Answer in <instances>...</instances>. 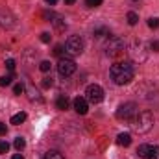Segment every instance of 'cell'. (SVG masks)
<instances>
[{
	"mask_svg": "<svg viewBox=\"0 0 159 159\" xmlns=\"http://www.w3.org/2000/svg\"><path fill=\"white\" fill-rule=\"evenodd\" d=\"M109 74H111V80L117 83V85H126V83H129L131 80H133V65L131 63H128V61H124V63H115V65H111V69H109Z\"/></svg>",
	"mask_w": 159,
	"mask_h": 159,
	"instance_id": "6da1fadb",
	"label": "cell"
},
{
	"mask_svg": "<svg viewBox=\"0 0 159 159\" xmlns=\"http://www.w3.org/2000/svg\"><path fill=\"white\" fill-rule=\"evenodd\" d=\"M129 126L137 133H148L154 128V115L150 111H141L129 120Z\"/></svg>",
	"mask_w": 159,
	"mask_h": 159,
	"instance_id": "7a4b0ae2",
	"label": "cell"
},
{
	"mask_svg": "<svg viewBox=\"0 0 159 159\" xmlns=\"http://www.w3.org/2000/svg\"><path fill=\"white\" fill-rule=\"evenodd\" d=\"M124 50H126V43L122 37L119 35H111L107 43H106V54L109 56V57H113V59H117L120 57L122 54H124Z\"/></svg>",
	"mask_w": 159,
	"mask_h": 159,
	"instance_id": "3957f363",
	"label": "cell"
},
{
	"mask_svg": "<svg viewBox=\"0 0 159 159\" xmlns=\"http://www.w3.org/2000/svg\"><path fill=\"white\" fill-rule=\"evenodd\" d=\"M137 113H139L137 104H135V102H126V104H120L115 115H117L119 120H131Z\"/></svg>",
	"mask_w": 159,
	"mask_h": 159,
	"instance_id": "277c9868",
	"label": "cell"
},
{
	"mask_svg": "<svg viewBox=\"0 0 159 159\" xmlns=\"http://www.w3.org/2000/svg\"><path fill=\"white\" fill-rule=\"evenodd\" d=\"M57 72H59V76H63V78L72 76V74L76 72V63H74V59H72V57H59V61H57Z\"/></svg>",
	"mask_w": 159,
	"mask_h": 159,
	"instance_id": "5b68a950",
	"label": "cell"
},
{
	"mask_svg": "<svg viewBox=\"0 0 159 159\" xmlns=\"http://www.w3.org/2000/svg\"><path fill=\"white\" fill-rule=\"evenodd\" d=\"M83 39L80 37V35H70L67 43H65V50L70 54V56H80L81 52H83Z\"/></svg>",
	"mask_w": 159,
	"mask_h": 159,
	"instance_id": "8992f818",
	"label": "cell"
},
{
	"mask_svg": "<svg viewBox=\"0 0 159 159\" xmlns=\"http://www.w3.org/2000/svg\"><path fill=\"white\" fill-rule=\"evenodd\" d=\"M85 98H87V102H91V104H100V102L104 100V89H102L100 85L93 83V85H89V87L85 89Z\"/></svg>",
	"mask_w": 159,
	"mask_h": 159,
	"instance_id": "52a82bcc",
	"label": "cell"
},
{
	"mask_svg": "<svg viewBox=\"0 0 159 159\" xmlns=\"http://www.w3.org/2000/svg\"><path fill=\"white\" fill-rule=\"evenodd\" d=\"M129 54H131V59H133V61H139V63L146 61V57H148L146 46H144V43H141V41H135V43H133Z\"/></svg>",
	"mask_w": 159,
	"mask_h": 159,
	"instance_id": "ba28073f",
	"label": "cell"
},
{
	"mask_svg": "<svg viewBox=\"0 0 159 159\" xmlns=\"http://www.w3.org/2000/svg\"><path fill=\"white\" fill-rule=\"evenodd\" d=\"M15 15L9 11V9H6V7H2L0 9V28H4V30H11V28H15Z\"/></svg>",
	"mask_w": 159,
	"mask_h": 159,
	"instance_id": "9c48e42d",
	"label": "cell"
},
{
	"mask_svg": "<svg viewBox=\"0 0 159 159\" xmlns=\"http://www.w3.org/2000/svg\"><path fill=\"white\" fill-rule=\"evenodd\" d=\"M74 109H76L78 115H85V113L89 111V102H87V98L78 96V98L74 100Z\"/></svg>",
	"mask_w": 159,
	"mask_h": 159,
	"instance_id": "30bf717a",
	"label": "cell"
},
{
	"mask_svg": "<svg viewBox=\"0 0 159 159\" xmlns=\"http://www.w3.org/2000/svg\"><path fill=\"white\" fill-rule=\"evenodd\" d=\"M56 106H57V109L65 111V109H69V106H70V100H69L65 94H61V96H57V100H56Z\"/></svg>",
	"mask_w": 159,
	"mask_h": 159,
	"instance_id": "8fae6325",
	"label": "cell"
},
{
	"mask_svg": "<svg viewBox=\"0 0 159 159\" xmlns=\"http://www.w3.org/2000/svg\"><path fill=\"white\" fill-rule=\"evenodd\" d=\"M117 143H119L120 146H129L131 144V135L129 133H119Z\"/></svg>",
	"mask_w": 159,
	"mask_h": 159,
	"instance_id": "7c38bea8",
	"label": "cell"
},
{
	"mask_svg": "<svg viewBox=\"0 0 159 159\" xmlns=\"http://www.w3.org/2000/svg\"><path fill=\"white\" fill-rule=\"evenodd\" d=\"M52 24L56 26V30H57V32H65V28H67V22H65V20H63V17H59V15L52 20Z\"/></svg>",
	"mask_w": 159,
	"mask_h": 159,
	"instance_id": "4fadbf2b",
	"label": "cell"
},
{
	"mask_svg": "<svg viewBox=\"0 0 159 159\" xmlns=\"http://www.w3.org/2000/svg\"><path fill=\"white\" fill-rule=\"evenodd\" d=\"M93 35H94V37H104V35L111 37V34H109V30H107L106 26H96V28L93 30Z\"/></svg>",
	"mask_w": 159,
	"mask_h": 159,
	"instance_id": "5bb4252c",
	"label": "cell"
},
{
	"mask_svg": "<svg viewBox=\"0 0 159 159\" xmlns=\"http://www.w3.org/2000/svg\"><path fill=\"white\" fill-rule=\"evenodd\" d=\"M24 120H26V113H24V111H20V113H17V115H13V117H11V124L19 126V124H22Z\"/></svg>",
	"mask_w": 159,
	"mask_h": 159,
	"instance_id": "9a60e30c",
	"label": "cell"
},
{
	"mask_svg": "<svg viewBox=\"0 0 159 159\" xmlns=\"http://www.w3.org/2000/svg\"><path fill=\"white\" fill-rule=\"evenodd\" d=\"M28 94H30V100L32 102H43V96H41L34 87H28Z\"/></svg>",
	"mask_w": 159,
	"mask_h": 159,
	"instance_id": "2e32d148",
	"label": "cell"
},
{
	"mask_svg": "<svg viewBox=\"0 0 159 159\" xmlns=\"http://www.w3.org/2000/svg\"><path fill=\"white\" fill-rule=\"evenodd\" d=\"M146 159H159V146L156 144H150V150H148V156Z\"/></svg>",
	"mask_w": 159,
	"mask_h": 159,
	"instance_id": "e0dca14e",
	"label": "cell"
},
{
	"mask_svg": "<svg viewBox=\"0 0 159 159\" xmlns=\"http://www.w3.org/2000/svg\"><path fill=\"white\" fill-rule=\"evenodd\" d=\"M126 19H128V24H129V26H135V24L139 22V15H137L135 11H129V13L126 15Z\"/></svg>",
	"mask_w": 159,
	"mask_h": 159,
	"instance_id": "ac0fdd59",
	"label": "cell"
},
{
	"mask_svg": "<svg viewBox=\"0 0 159 159\" xmlns=\"http://www.w3.org/2000/svg\"><path fill=\"white\" fill-rule=\"evenodd\" d=\"M43 159H65V157H63V154H59L57 150H48Z\"/></svg>",
	"mask_w": 159,
	"mask_h": 159,
	"instance_id": "d6986e66",
	"label": "cell"
},
{
	"mask_svg": "<svg viewBox=\"0 0 159 159\" xmlns=\"http://www.w3.org/2000/svg\"><path fill=\"white\" fill-rule=\"evenodd\" d=\"M148 150H150V144H141V146L137 148V156H139V157H143V159H146Z\"/></svg>",
	"mask_w": 159,
	"mask_h": 159,
	"instance_id": "ffe728a7",
	"label": "cell"
},
{
	"mask_svg": "<svg viewBox=\"0 0 159 159\" xmlns=\"http://www.w3.org/2000/svg\"><path fill=\"white\" fill-rule=\"evenodd\" d=\"M13 146L20 152V150H24V148H26V141H24L22 137H17V139H15V143H13Z\"/></svg>",
	"mask_w": 159,
	"mask_h": 159,
	"instance_id": "44dd1931",
	"label": "cell"
},
{
	"mask_svg": "<svg viewBox=\"0 0 159 159\" xmlns=\"http://www.w3.org/2000/svg\"><path fill=\"white\" fill-rule=\"evenodd\" d=\"M13 78H15L13 74H7V76H2V78H0V85H2V87H6V85H9V83L13 81Z\"/></svg>",
	"mask_w": 159,
	"mask_h": 159,
	"instance_id": "7402d4cb",
	"label": "cell"
},
{
	"mask_svg": "<svg viewBox=\"0 0 159 159\" xmlns=\"http://www.w3.org/2000/svg\"><path fill=\"white\" fill-rule=\"evenodd\" d=\"M148 26H150L152 30H157V28H159V19H157V17H152V19H148Z\"/></svg>",
	"mask_w": 159,
	"mask_h": 159,
	"instance_id": "603a6c76",
	"label": "cell"
},
{
	"mask_svg": "<svg viewBox=\"0 0 159 159\" xmlns=\"http://www.w3.org/2000/svg\"><path fill=\"white\" fill-rule=\"evenodd\" d=\"M50 67H52V65H50V61H41V63H39V69L43 70V72H48V70H50Z\"/></svg>",
	"mask_w": 159,
	"mask_h": 159,
	"instance_id": "cb8c5ba5",
	"label": "cell"
},
{
	"mask_svg": "<svg viewBox=\"0 0 159 159\" xmlns=\"http://www.w3.org/2000/svg\"><path fill=\"white\" fill-rule=\"evenodd\" d=\"M52 83H54V81H52V76L43 78V87H44V89H50V87H52Z\"/></svg>",
	"mask_w": 159,
	"mask_h": 159,
	"instance_id": "d4e9b609",
	"label": "cell"
},
{
	"mask_svg": "<svg viewBox=\"0 0 159 159\" xmlns=\"http://www.w3.org/2000/svg\"><path fill=\"white\" fill-rule=\"evenodd\" d=\"M43 17H44L46 20H54V19L57 17V13H54V11H44V13H43Z\"/></svg>",
	"mask_w": 159,
	"mask_h": 159,
	"instance_id": "484cf974",
	"label": "cell"
},
{
	"mask_svg": "<svg viewBox=\"0 0 159 159\" xmlns=\"http://www.w3.org/2000/svg\"><path fill=\"white\" fill-rule=\"evenodd\" d=\"M7 150H9L7 141H0V154H7Z\"/></svg>",
	"mask_w": 159,
	"mask_h": 159,
	"instance_id": "4316f807",
	"label": "cell"
},
{
	"mask_svg": "<svg viewBox=\"0 0 159 159\" xmlns=\"http://www.w3.org/2000/svg\"><path fill=\"white\" fill-rule=\"evenodd\" d=\"M13 93H15V94H22V93H24V85H22V83H17V85L13 87Z\"/></svg>",
	"mask_w": 159,
	"mask_h": 159,
	"instance_id": "83f0119b",
	"label": "cell"
},
{
	"mask_svg": "<svg viewBox=\"0 0 159 159\" xmlns=\"http://www.w3.org/2000/svg\"><path fill=\"white\" fill-rule=\"evenodd\" d=\"M85 4H87L89 7H98V6L102 4V0H85Z\"/></svg>",
	"mask_w": 159,
	"mask_h": 159,
	"instance_id": "f1b7e54d",
	"label": "cell"
},
{
	"mask_svg": "<svg viewBox=\"0 0 159 159\" xmlns=\"http://www.w3.org/2000/svg\"><path fill=\"white\" fill-rule=\"evenodd\" d=\"M50 39H52V35H50L48 32H44V34H41V41H43V43H50Z\"/></svg>",
	"mask_w": 159,
	"mask_h": 159,
	"instance_id": "f546056e",
	"label": "cell"
},
{
	"mask_svg": "<svg viewBox=\"0 0 159 159\" xmlns=\"http://www.w3.org/2000/svg\"><path fill=\"white\" fill-rule=\"evenodd\" d=\"M6 67H7L9 70H13V69H15V59H6Z\"/></svg>",
	"mask_w": 159,
	"mask_h": 159,
	"instance_id": "4dcf8cb0",
	"label": "cell"
},
{
	"mask_svg": "<svg viewBox=\"0 0 159 159\" xmlns=\"http://www.w3.org/2000/svg\"><path fill=\"white\" fill-rule=\"evenodd\" d=\"M150 50L159 52V41H152V43H150Z\"/></svg>",
	"mask_w": 159,
	"mask_h": 159,
	"instance_id": "1f68e13d",
	"label": "cell"
},
{
	"mask_svg": "<svg viewBox=\"0 0 159 159\" xmlns=\"http://www.w3.org/2000/svg\"><path fill=\"white\" fill-rule=\"evenodd\" d=\"M54 54H56V56H59V57H61V54H63V46H61V44H57V46H56V48H54Z\"/></svg>",
	"mask_w": 159,
	"mask_h": 159,
	"instance_id": "d6a6232c",
	"label": "cell"
},
{
	"mask_svg": "<svg viewBox=\"0 0 159 159\" xmlns=\"http://www.w3.org/2000/svg\"><path fill=\"white\" fill-rule=\"evenodd\" d=\"M0 135H6V124L0 122Z\"/></svg>",
	"mask_w": 159,
	"mask_h": 159,
	"instance_id": "836d02e7",
	"label": "cell"
},
{
	"mask_svg": "<svg viewBox=\"0 0 159 159\" xmlns=\"http://www.w3.org/2000/svg\"><path fill=\"white\" fill-rule=\"evenodd\" d=\"M44 2L50 4V6H56V4H57V0H44Z\"/></svg>",
	"mask_w": 159,
	"mask_h": 159,
	"instance_id": "e575fe53",
	"label": "cell"
},
{
	"mask_svg": "<svg viewBox=\"0 0 159 159\" xmlns=\"http://www.w3.org/2000/svg\"><path fill=\"white\" fill-rule=\"evenodd\" d=\"M11 159H24V156H20V154H15Z\"/></svg>",
	"mask_w": 159,
	"mask_h": 159,
	"instance_id": "d590c367",
	"label": "cell"
},
{
	"mask_svg": "<svg viewBox=\"0 0 159 159\" xmlns=\"http://www.w3.org/2000/svg\"><path fill=\"white\" fill-rule=\"evenodd\" d=\"M76 0H65V4H74Z\"/></svg>",
	"mask_w": 159,
	"mask_h": 159,
	"instance_id": "8d00e7d4",
	"label": "cell"
},
{
	"mask_svg": "<svg viewBox=\"0 0 159 159\" xmlns=\"http://www.w3.org/2000/svg\"><path fill=\"white\" fill-rule=\"evenodd\" d=\"M135 2H139V0H135Z\"/></svg>",
	"mask_w": 159,
	"mask_h": 159,
	"instance_id": "74e56055",
	"label": "cell"
}]
</instances>
